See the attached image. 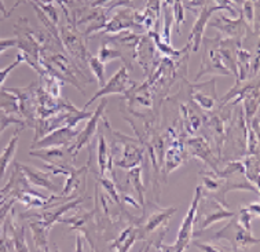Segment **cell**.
<instances>
[{
	"instance_id": "6da1fadb",
	"label": "cell",
	"mask_w": 260,
	"mask_h": 252,
	"mask_svg": "<svg viewBox=\"0 0 260 252\" xmlns=\"http://www.w3.org/2000/svg\"><path fill=\"white\" fill-rule=\"evenodd\" d=\"M203 197V186H197L196 187V193H194L193 201L190 204V208L187 214L183 218V222L180 225L179 232H178V238L176 243L172 245H167L161 241L157 247V251H168V252H182L186 251L189 248V244L193 238V228L196 224V214H197V208H199L200 199Z\"/></svg>"
},
{
	"instance_id": "7a4b0ae2",
	"label": "cell",
	"mask_w": 260,
	"mask_h": 252,
	"mask_svg": "<svg viewBox=\"0 0 260 252\" xmlns=\"http://www.w3.org/2000/svg\"><path fill=\"white\" fill-rule=\"evenodd\" d=\"M233 216H236V212L224 207L218 199H213V197H208L204 200L200 199L199 208H197V214H196V220H199L200 232L197 234H201L205 229H208L213 224L233 218Z\"/></svg>"
},
{
	"instance_id": "3957f363",
	"label": "cell",
	"mask_w": 260,
	"mask_h": 252,
	"mask_svg": "<svg viewBox=\"0 0 260 252\" xmlns=\"http://www.w3.org/2000/svg\"><path fill=\"white\" fill-rule=\"evenodd\" d=\"M219 36L215 39L203 38L204 54L201 59V69L196 75V80L199 81L204 75L207 73H216V75H223V76H230L232 72L229 71L226 64L223 61L222 54L219 51Z\"/></svg>"
},
{
	"instance_id": "277c9868",
	"label": "cell",
	"mask_w": 260,
	"mask_h": 252,
	"mask_svg": "<svg viewBox=\"0 0 260 252\" xmlns=\"http://www.w3.org/2000/svg\"><path fill=\"white\" fill-rule=\"evenodd\" d=\"M137 86V81H134L129 77V71L125 65L118 68V71L110 77L109 80L101 87L100 90L91 97L90 101H87L84 105V109H87L90 105H92L98 98H104L106 96L112 94H128V91L134 90V87Z\"/></svg>"
},
{
	"instance_id": "5b68a950",
	"label": "cell",
	"mask_w": 260,
	"mask_h": 252,
	"mask_svg": "<svg viewBox=\"0 0 260 252\" xmlns=\"http://www.w3.org/2000/svg\"><path fill=\"white\" fill-rule=\"evenodd\" d=\"M59 38L62 39V44L67 48L68 54L75 58L77 65L83 69L88 68L87 59H88V48L85 46V35L79 34L73 25H67L61 29Z\"/></svg>"
},
{
	"instance_id": "8992f818",
	"label": "cell",
	"mask_w": 260,
	"mask_h": 252,
	"mask_svg": "<svg viewBox=\"0 0 260 252\" xmlns=\"http://www.w3.org/2000/svg\"><path fill=\"white\" fill-rule=\"evenodd\" d=\"M106 105H108V101L102 98V102L100 104V106L95 109V112H92L90 119H87V123H85L84 129L80 130L79 135L76 137V139L72 142V145L68 148V153L71 154L72 159H76L77 154L80 153V150L87 145H90L91 139L94 138V135L98 131V125H100V121L104 116V112L106 109Z\"/></svg>"
},
{
	"instance_id": "52a82bcc",
	"label": "cell",
	"mask_w": 260,
	"mask_h": 252,
	"mask_svg": "<svg viewBox=\"0 0 260 252\" xmlns=\"http://www.w3.org/2000/svg\"><path fill=\"white\" fill-rule=\"evenodd\" d=\"M79 129L72 127V125H65L61 129H57L48 133L46 137L40 141H36L32 143L34 149H47V148H61L63 145H69L79 135Z\"/></svg>"
},
{
	"instance_id": "ba28073f",
	"label": "cell",
	"mask_w": 260,
	"mask_h": 252,
	"mask_svg": "<svg viewBox=\"0 0 260 252\" xmlns=\"http://www.w3.org/2000/svg\"><path fill=\"white\" fill-rule=\"evenodd\" d=\"M209 26L216 28L220 30V34H223L229 39H237V40H244L245 38L246 30H248V24L245 22V19L240 14V17L232 19L226 17V15H220L218 18H215L213 21L208 22Z\"/></svg>"
},
{
	"instance_id": "9c48e42d",
	"label": "cell",
	"mask_w": 260,
	"mask_h": 252,
	"mask_svg": "<svg viewBox=\"0 0 260 252\" xmlns=\"http://www.w3.org/2000/svg\"><path fill=\"white\" fill-rule=\"evenodd\" d=\"M220 10L222 9H220L219 6H211V7H209L208 5L204 6L203 9L200 10L199 17L196 19V24L193 25L189 39H187V43H186L189 46L191 51H199L200 47H201V42H203L204 32H205V28L208 26L211 15H212L215 11H220Z\"/></svg>"
},
{
	"instance_id": "30bf717a",
	"label": "cell",
	"mask_w": 260,
	"mask_h": 252,
	"mask_svg": "<svg viewBox=\"0 0 260 252\" xmlns=\"http://www.w3.org/2000/svg\"><path fill=\"white\" fill-rule=\"evenodd\" d=\"M135 11L131 9H124L121 11H118L117 14L112 17V18L106 22L104 28H102V34H118V32H123L125 29H137L138 34L145 32L142 26H139L135 24Z\"/></svg>"
},
{
	"instance_id": "8fae6325",
	"label": "cell",
	"mask_w": 260,
	"mask_h": 252,
	"mask_svg": "<svg viewBox=\"0 0 260 252\" xmlns=\"http://www.w3.org/2000/svg\"><path fill=\"white\" fill-rule=\"evenodd\" d=\"M154 52H156V44L150 35L147 34L146 36H141L134 51V58L139 62L141 67H143L146 75H149L150 69L154 71Z\"/></svg>"
},
{
	"instance_id": "7c38bea8",
	"label": "cell",
	"mask_w": 260,
	"mask_h": 252,
	"mask_svg": "<svg viewBox=\"0 0 260 252\" xmlns=\"http://www.w3.org/2000/svg\"><path fill=\"white\" fill-rule=\"evenodd\" d=\"M17 166L22 170V172L26 176V179L30 185L39 186V187H44V189H48V191L54 192V193H58L59 192V186H57L54 182L51 181L50 178V174L48 172H44L42 170H38L35 167L26 166V164H21V163H15Z\"/></svg>"
},
{
	"instance_id": "4fadbf2b",
	"label": "cell",
	"mask_w": 260,
	"mask_h": 252,
	"mask_svg": "<svg viewBox=\"0 0 260 252\" xmlns=\"http://www.w3.org/2000/svg\"><path fill=\"white\" fill-rule=\"evenodd\" d=\"M178 209L171 207V208L167 209H157L153 214L146 219V224L142 228V230L145 232L146 236H150L151 233L157 232L158 229L166 228V225L170 222V219L172 218V215L175 214Z\"/></svg>"
},
{
	"instance_id": "5bb4252c",
	"label": "cell",
	"mask_w": 260,
	"mask_h": 252,
	"mask_svg": "<svg viewBox=\"0 0 260 252\" xmlns=\"http://www.w3.org/2000/svg\"><path fill=\"white\" fill-rule=\"evenodd\" d=\"M143 160V149L135 143L125 142L124 143V154L121 160L116 162V167L131 170L134 167H138Z\"/></svg>"
},
{
	"instance_id": "9a60e30c",
	"label": "cell",
	"mask_w": 260,
	"mask_h": 252,
	"mask_svg": "<svg viewBox=\"0 0 260 252\" xmlns=\"http://www.w3.org/2000/svg\"><path fill=\"white\" fill-rule=\"evenodd\" d=\"M98 166H100L101 176L112 174L113 152H112V148H109V143L105 138L104 134H101L98 138Z\"/></svg>"
},
{
	"instance_id": "2e32d148",
	"label": "cell",
	"mask_w": 260,
	"mask_h": 252,
	"mask_svg": "<svg viewBox=\"0 0 260 252\" xmlns=\"http://www.w3.org/2000/svg\"><path fill=\"white\" fill-rule=\"evenodd\" d=\"M191 94H193V100L199 104V106L203 110H212L215 106V102L218 101L216 91L212 88L211 91H204L203 83L199 86H191Z\"/></svg>"
},
{
	"instance_id": "e0dca14e",
	"label": "cell",
	"mask_w": 260,
	"mask_h": 252,
	"mask_svg": "<svg viewBox=\"0 0 260 252\" xmlns=\"http://www.w3.org/2000/svg\"><path fill=\"white\" fill-rule=\"evenodd\" d=\"M251 52L245 50V48H240L237 51L236 57V65H237V83L248 80L251 77V62H252Z\"/></svg>"
},
{
	"instance_id": "ac0fdd59",
	"label": "cell",
	"mask_w": 260,
	"mask_h": 252,
	"mask_svg": "<svg viewBox=\"0 0 260 252\" xmlns=\"http://www.w3.org/2000/svg\"><path fill=\"white\" fill-rule=\"evenodd\" d=\"M19 130L21 129H18L15 131L14 135L11 137V139H10L9 143H7V146H6L5 150H3V153L0 154V182L5 178L6 172H7L10 164L13 162V159H14L15 150H17V145H18L19 141Z\"/></svg>"
},
{
	"instance_id": "d6986e66",
	"label": "cell",
	"mask_w": 260,
	"mask_h": 252,
	"mask_svg": "<svg viewBox=\"0 0 260 252\" xmlns=\"http://www.w3.org/2000/svg\"><path fill=\"white\" fill-rule=\"evenodd\" d=\"M29 226L34 232V240L36 244V249H42V251H48L47 240H48V233L52 229V226L44 224L43 220H30Z\"/></svg>"
},
{
	"instance_id": "ffe728a7",
	"label": "cell",
	"mask_w": 260,
	"mask_h": 252,
	"mask_svg": "<svg viewBox=\"0 0 260 252\" xmlns=\"http://www.w3.org/2000/svg\"><path fill=\"white\" fill-rule=\"evenodd\" d=\"M5 229L10 230L11 233V240L14 245L15 251H29L26 241H25V229L21 225H15L13 215L5 220Z\"/></svg>"
},
{
	"instance_id": "44dd1931",
	"label": "cell",
	"mask_w": 260,
	"mask_h": 252,
	"mask_svg": "<svg viewBox=\"0 0 260 252\" xmlns=\"http://www.w3.org/2000/svg\"><path fill=\"white\" fill-rule=\"evenodd\" d=\"M138 237H139V229L134 228V226H128L125 230H123V233L114 240L113 244L109 247V249H116V251L123 252L129 251Z\"/></svg>"
},
{
	"instance_id": "7402d4cb",
	"label": "cell",
	"mask_w": 260,
	"mask_h": 252,
	"mask_svg": "<svg viewBox=\"0 0 260 252\" xmlns=\"http://www.w3.org/2000/svg\"><path fill=\"white\" fill-rule=\"evenodd\" d=\"M128 181L133 183V187L138 193L139 204L145 205V186H143L142 182V168L139 166L131 168V171L128 172Z\"/></svg>"
},
{
	"instance_id": "603a6c76",
	"label": "cell",
	"mask_w": 260,
	"mask_h": 252,
	"mask_svg": "<svg viewBox=\"0 0 260 252\" xmlns=\"http://www.w3.org/2000/svg\"><path fill=\"white\" fill-rule=\"evenodd\" d=\"M189 145L191 146V149H193L194 153H196L197 156L204 159L207 163H209L211 167L216 171V164H215V162L212 160V157H211V150H209L208 148V143L204 141V138L190 139Z\"/></svg>"
},
{
	"instance_id": "cb8c5ba5",
	"label": "cell",
	"mask_w": 260,
	"mask_h": 252,
	"mask_svg": "<svg viewBox=\"0 0 260 252\" xmlns=\"http://www.w3.org/2000/svg\"><path fill=\"white\" fill-rule=\"evenodd\" d=\"M29 154L32 157L43 159V160H46L50 164H55V163L61 162V160H63V156H65L63 150L59 148H47V150H44V152H32L30 150Z\"/></svg>"
},
{
	"instance_id": "d4e9b609",
	"label": "cell",
	"mask_w": 260,
	"mask_h": 252,
	"mask_svg": "<svg viewBox=\"0 0 260 252\" xmlns=\"http://www.w3.org/2000/svg\"><path fill=\"white\" fill-rule=\"evenodd\" d=\"M161 9H164L162 17H164V24H162V30H161L160 39L167 44H171V29L174 24V18H172V11H171L170 6L161 5Z\"/></svg>"
},
{
	"instance_id": "484cf974",
	"label": "cell",
	"mask_w": 260,
	"mask_h": 252,
	"mask_svg": "<svg viewBox=\"0 0 260 252\" xmlns=\"http://www.w3.org/2000/svg\"><path fill=\"white\" fill-rule=\"evenodd\" d=\"M87 64H88V68L90 71L94 73V76L96 77V80L100 83V86L102 87L106 83L105 81V64L101 62L98 59V57H95L92 54H88V59H87Z\"/></svg>"
},
{
	"instance_id": "4316f807",
	"label": "cell",
	"mask_w": 260,
	"mask_h": 252,
	"mask_svg": "<svg viewBox=\"0 0 260 252\" xmlns=\"http://www.w3.org/2000/svg\"><path fill=\"white\" fill-rule=\"evenodd\" d=\"M98 59L101 62H104V64H108V62L113 61V59H118V58H121L125 64V57H124V54L121 51H118V50H114V48H109L106 46V43H104L101 46L100 51H98Z\"/></svg>"
},
{
	"instance_id": "83f0119b",
	"label": "cell",
	"mask_w": 260,
	"mask_h": 252,
	"mask_svg": "<svg viewBox=\"0 0 260 252\" xmlns=\"http://www.w3.org/2000/svg\"><path fill=\"white\" fill-rule=\"evenodd\" d=\"M185 6L182 3V0H175L172 3V18H174V24L176 25V32L178 35L180 34V26L186 21V13Z\"/></svg>"
},
{
	"instance_id": "f1b7e54d",
	"label": "cell",
	"mask_w": 260,
	"mask_h": 252,
	"mask_svg": "<svg viewBox=\"0 0 260 252\" xmlns=\"http://www.w3.org/2000/svg\"><path fill=\"white\" fill-rule=\"evenodd\" d=\"M24 123L25 121L22 119H17L15 116L6 113L5 110L0 108V137H2L3 131H5L9 125H11V124H18L21 130L26 129V125H25Z\"/></svg>"
},
{
	"instance_id": "f546056e",
	"label": "cell",
	"mask_w": 260,
	"mask_h": 252,
	"mask_svg": "<svg viewBox=\"0 0 260 252\" xmlns=\"http://www.w3.org/2000/svg\"><path fill=\"white\" fill-rule=\"evenodd\" d=\"M253 218H255V215L252 214L246 207H244V208H240V216H238L237 220H238V224L241 225L242 228L252 232V220H253Z\"/></svg>"
},
{
	"instance_id": "4dcf8cb0",
	"label": "cell",
	"mask_w": 260,
	"mask_h": 252,
	"mask_svg": "<svg viewBox=\"0 0 260 252\" xmlns=\"http://www.w3.org/2000/svg\"><path fill=\"white\" fill-rule=\"evenodd\" d=\"M22 61H24V57H22V54L19 52L18 55H17V59H15L13 64H10V65H7V67L5 68V69H2V71H0V87L5 84L6 79H7V76L10 75V72L13 71L15 67H18L19 64H21Z\"/></svg>"
},
{
	"instance_id": "1f68e13d",
	"label": "cell",
	"mask_w": 260,
	"mask_h": 252,
	"mask_svg": "<svg viewBox=\"0 0 260 252\" xmlns=\"http://www.w3.org/2000/svg\"><path fill=\"white\" fill-rule=\"evenodd\" d=\"M17 46V38L14 39H0V54H3L6 50Z\"/></svg>"
},
{
	"instance_id": "d6a6232c",
	"label": "cell",
	"mask_w": 260,
	"mask_h": 252,
	"mask_svg": "<svg viewBox=\"0 0 260 252\" xmlns=\"http://www.w3.org/2000/svg\"><path fill=\"white\" fill-rule=\"evenodd\" d=\"M194 247L199 248V249H203V251H232L230 248H226V247H215V245H207V244H203V243H194Z\"/></svg>"
},
{
	"instance_id": "836d02e7",
	"label": "cell",
	"mask_w": 260,
	"mask_h": 252,
	"mask_svg": "<svg viewBox=\"0 0 260 252\" xmlns=\"http://www.w3.org/2000/svg\"><path fill=\"white\" fill-rule=\"evenodd\" d=\"M13 204H14V200H13V199H11V201H9V203L2 204V207H0V225L6 220V216L9 215L10 209L13 208Z\"/></svg>"
},
{
	"instance_id": "e575fe53",
	"label": "cell",
	"mask_w": 260,
	"mask_h": 252,
	"mask_svg": "<svg viewBox=\"0 0 260 252\" xmlns=\"http://www.w3.org/2000/svg\"><path fill=\"white\" fill-rule=\"evenodd\" d=\"M246 208L251 211L252 214L255 215V216H257L259 215V211H260V204L259 203H255V204H249Z\"/></svg>"
},
{
	"instance_id": "d590c367",
	"label": "cell",
	"mask_w": 260,
	"mask_h": 252,
	"mask_svg": "<svg viewBox=\"0 0 260 252\" xmlns=\"http://www.w3.org/2000/svg\"><path fill=\"white\" fill-rule=\"evenodd\" d=\"M0 11H2V13H5V18H7V17H9V11L6 10L5 2H3V0H0Z\"/></svg>"
},
{
	"instance_id": "8d00e7d4",
	"label": "cell",
	"mask_w": 260,
	"mask_h": 252,
	"mask_svg": "<svg viewBox=\"0 0 260 252\" xmlns=\"http://www.w3.org/2000/svg\"><path fill=\"white\" fill-rule=\"evenodd\" d=\"M175 0H161V5H164V6H171L172 3H174Z\"/></svg>"
},
{
	"instance_id": "74e56055",
	"label": "cell",
	"mask_w": 260,
	"mask_h": 252,
	"mask_svg": "<svg viewBox=\"0 0 260 252\" xmlns=\"http://www.w3.org/2000/svg\"><path fill=\"white\" fill-rule=\"evenodd\" d=\"M233 3H234V5H240V6H242V3H244V2H245V0H232Z\"/></svg>"
},
{
	"instance_id": "f35d334b",
	"label": "cell",
	"mask_w": 260,
	"mask_h": 252,
	"mask_svg": "<svg viewBox=\"0 0 260 252\" xmlns=\"http://www.w3.org/2000/svg\"><path fill=\"white\" fill-rule=\"evenodd\" d=\"M145 2H147V0H145Z\"/></svg>"
}]
</instances>
